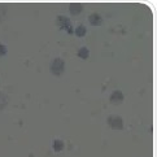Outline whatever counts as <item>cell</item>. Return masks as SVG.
Segmentation results:
<instances>
[{"mask_svg":"<svg viewBox=\"0 0 157 157\" xmlns=\"http://www.w3.org/2000/svg\"><path fill=\"white\" fill-rule=\"evenodd\" d=\"M65 71V63L63 59L56 57L51 63V73L55 75H61Z\"/></svg>","mask_w":157,"mask_h":157,"instance_id":"obj_1","label":"cell"},{"mask_svg":"<svg viewBox=\"0 0 157 157\" xmlns=\"http://www.w3.org/2000/svg\"><path fill=\"white\" fill-rule=\"evenodd\" d=\"M106 122H108V125L110 128H113V130H123V120L121 118L120 116H109L108 118H106Z\"/></svg>","mask_w":157,"mask_h":157,"instance_id":"obj_2","label":"cell"},{"mask_svg":"<svg viewBox=\"0 0 157 157\" xmlns=\"http://www.w3.org/2000/svg\"><path fill=\"white\" fill-rule=\"evenodd\" d=\"M123 99H125V96H123V94L122 91H114V92H112L110 95V103L112 104H116V105H118L123 101Z\"/></svg>","mask_w":157,"mask_h":157,"instance_id":"obj_3","label":"cell"},{"mask_svg":"<svg viewBox=\"0 0 157 157\" xmlns=\"http://www.w3.org/2000/svg\"><path fill=\"white\" fill-rule=\"evenodd\" d=\"M88 21H90V24H91L92 26H100L103 24V17L100 14H98V13H92L88 17Z\"/></svg>","mask_w":157,"mask_h":157,"instance_id":"obj_4","label":"cell"},{"mask_svg":"<svg viewBox=\"0 0 157 157\" xmlns=\"http://www.w3.org/2000/svg\"><path fill=\"white\" fill-rule=\"evenodd\" d=\"M82 10H83V5H82V4H78V3L71 4L70 7H69V12H70L73 16L79 14V13L82 12Z\"/></svg>","mask_w":157,"mask_h":157,"instance_id":"obj_5","label":"cell"},{"mask_svg":"<svg viewBox=\"0 0 157 157\" xmlns=\"http://www.w3.org/2000/svg\"><path fill=\"white\" fill-rule=\"evenodd\" d=\"M77 55H78V57H79V59H82V60H87V59H88V55H90L88 48H86V47L79 48V49H78V52H77Z\"/></svg>","mask_w":157,"mask_h":157,"instance_id":"obj_6","label":"cell"},{"mask_svg":"<svg viewBox=\"0 0 157 157\" xmlns=\"http://www.w3.org/2000/svg\"><path fill=\"white\" fill-rule=\"evenodd\" d=\"M57 24L61 25V27H63V29H65V27H70V21L66 18V17H64V16H59Z\"/></svg>","mask_w":157,"mask_h":157,"instance_id":"obj_7","label":"cell"},{"mask_svg":"<svg viewBox=\"0 0 157 157\" xmlns=\"http://www.w3.org/2000/svg\"><path fill=\"white\" fill-rule=\"evenodd\" d=\"M63 149H64V142H63V140L56 139L53 142V151H55V152H61Z\"/></svg>","mask_w":157,"mask_h":157,"instance_id":"obj_8","label":"cell"},{"mask_svg":"<svg viewBox=\"0 0 157 157\" xmlns=\"http://www.w3.org/2000/svg\"><path fill=\"white\" fill-rule=\"evenodd\" d=\"M86 33H87V29L83 25H79L75 29V35L77 36H79V38H82V36H85L86 35Z\"/></svg>","mask_w":157,"mask_h":157,"instance_id":"obj_9","label":"cell"},{"mask_svg":"<svg viewBox=\"0 0 157 157\" xmlns=\"http://www.w3.org/2000/svg\"><path fill=\"white\" fill-rule=\"evenodd\" d=\"M5 53H7V47H5L4 44H0V57L4 56Z\"/></svg>","mask_w":157,"mask_h":157,"instance_id":"obj_10","label":"cell"}]
</instances>
